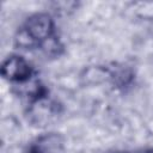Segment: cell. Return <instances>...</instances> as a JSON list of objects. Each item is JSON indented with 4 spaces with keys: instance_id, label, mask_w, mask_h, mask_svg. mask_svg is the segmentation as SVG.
I'll list each match as a JSON object with an SVG mask.
<instances>
[{
    "instance_id": "cell-1",
    "label": "cell",
    "mask_w": 153,
    "mask_h": 153,
    "mask_svg": "<svg viewBox=\"0 0 153 153\" xmlns=\"http://www.w3.org/2000/svg\"><path fill=\"white\" fill-rule=\"evenodd\" d=\"M23 29L36 44H39L51 37L54 32V22L47 13H35L26 20Z\"/></svg>"
},
{
    "instance_id": "cell-5",
    "label": "cell",
    "mask_w": 153,
    "mask_h": 153,
    "mask_svg": "<svg viewBox=\"0 0 153 153\" xmlns=\"http://www.w3.org/2000/svg\"><path fill=\"white\" fill-rule=\"evenodd\" d=\"M105 153H128V152H126V151H118V149H114V151H108V152H105Z\"/></svg>"
},
{
    "instance_id": "cell-4",
    "label": "cell",
    "mask_w": 153,
    "mask_h": 153,
    "mask_svg": "<svg viewBox=\"0 0 153 153\" xmlns=\"http://www.w3.org/2000/svg\"><path fill=\"white\" fill-rule=\"evenodd\" d=\"M109 76H110V73L108 69L102 68V67H91L86 69V74L84 78L90 84H98V82L106 80Z\"/></svg>"
},
{
    "instance_id": "cell-3",
    "label": "cell",
    "mask_w": 153,
    "mask_h": 153,
    "mask_svg": "<svg viewBox=\"0 0 153 153\" xmlns=\"http://www.w3.org/2000/svg\"><path fill=\"white\" fill-rule=\"evenodd\" d=\"M63 148L62 137L55 133L41 136L33 148L35 153H61Z\"/></svg>"
},
{
    "instance_id": "cell-6",
    "label": "cell",
    "mask_w": 153,
    "mask_h": 153,
    "mask_svg": "<svg viewBox=\"0 0 153 153\" xmlns=\"http://www.w3.org/2000/svg\"><path fill=\"white\" fill-rule=\"evenodd\" d=\"M140 153H153V149H145V151H142Z\"/></svg>"
},
{
    "instance_id": "cell-2",
    "label": "cell",
    "mask_w": 153,
    "mask_h": 153,
    "mask_svg": "<svg viewBox=\"0 0 153 153\" xmlns=\"http://www.w3.org/2000/svg\"><path fill=\"white\" fill-rule=\"evenodd\" d=\"M1 75L10 81L23 82L29 80L31 75V67L24 57L13 55L7 57L1 66Z\"/></svg>"
}]
</instances>
